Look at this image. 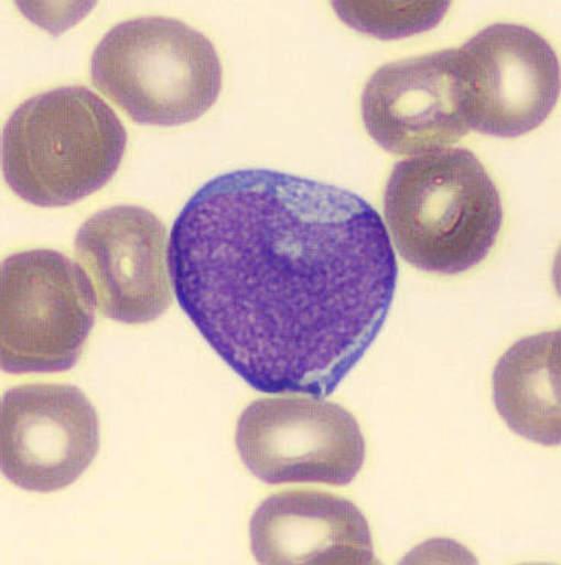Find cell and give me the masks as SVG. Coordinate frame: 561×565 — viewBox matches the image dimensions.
<instances>
[{
	"label": "cell",
	"instance_id": "cell-1",
	"mask_svg": "<svg viewBox=\"0 0 561 565\" xmlns=\"http://www.w3.org/2000/svg\"><path fill=\"white\" fill-rule=\"evenodd\" d=\"M179 305L246 384L332 395L384 328L399 265L353 191L281 171L218 174L171 230Z\"/></svg>",
	"mask_w": 561,
	"mask_h": 565
},
{
	"label": "cell",
	"instance_id": "cell-2",
	"mask_svg": "<svg viewBox=\"0 0 561 565\" xmlns=\"http://www.w3.org/2000/svg\"><path fill=\"white\" fill-rule=\"evenodd\" d=\"M386 224L409 265L456 276L487 258L503 228L499 190L467 149L397 162L384 194Z\"/></svg>",
	"mask_w": 561,
	"mask_h": 565
},
{
	"label": "cell",
	"instance_id": "cell-3",
	"mask_svg": "<svg viewBox=\"0 0 561 565\" xmlns=\"http://www.w3.org/2000/svg\"><path fill=\"white\" fill-rule=\"evenodd\" d=\"M127 139L105 99L85 86L57 87L26 99L8 118L3 177L28 204H75L109 184Z\"/></svg>",
	"mask_w": 561,
	"mask_h": 565
},
{
	"label": "cell",
	"instance_id": "cell-4",
	"mask_svg": "<svg viewBox=\"0 0 561 565\" xmlns=\"http://www.w3.org/2000/svg\"><path fill=\"white\" fill-rule=\"evenodd\" d=\"M91 83L138 125L176 127L216 105L223 70L211 40L169 18L111 28L90 60Z\"/></svg>",
	"mask_w": 561,
	"mask_h": 565
},
{
	"label": "cell",
	"instance_id": "cell-5",
	"mask_svg": "<svg viewBox=\"0 0 561 565\" xmlns=\"http://www.w3.org/2000/svg\"><path fill=\"white\" fill-rule=\"evenodd\" d=\"M97 298L82 266L53 249L7 257L0 273V364L11 375L67 372L95 324Z\"/></svg>",
	"mask_w": 561,
	"mask_h": 565
},
{
	"label": "cell",
	"instance_id": "cell-6",
	"mask_svg": "<svg viewBox=\"0 0 561 565\" xmlns=\"http://www.w3.org/2000/svg\"><path fill=\"white\" fill-rule=\"evenodd\" d=\"M245 467L268 484L346 487L365 461V437L352 413L314 396L265 397L237 424Z\"/></svg>",
	"mask_w": 561,
	"mask_h": 565
},
{
	"label": "cell",
	"instance_id": "cell-7",
	"mask_svg": "<svg viewBox=\"0 0 561 565\" xmlns=\"http://www.w3.org/2000/svg\"><path fill=\"white\" fill-rule=\"evenodd\" d=\"M453 54L471 130L519 138L542 126L554 110L560 95L559 57L531 28L495 23Z\"/></svg>",
	"mask_w": 561,
	"mask_h": 565
},
{
	"label": "cell",
	"instance_id": "cell-8",
	"mask_svg": "<svg viewBox=\"0 0 561 565\" xmlns=\"http://www.w3.org/2000/svg\"><path fill=\"white\" fill-rule=\"evenodd\" d=\"M99 449L97 412L73 385L33 384L8 390L0 417L2 472L30 492L67 488Z\"/></svg>",
	"mask_w": 561,
	"mask_h": 565
},
{
	"label": "cell",
	"instance_id": "cell-9",
	"mask_svg": "<svg viewBox=\"0 0 561 565\" xmlns=\"http://www.w3.org/2000/svg\"><path fill=\"white\" fill-rule=\"evenodd\" d=\"M169 246L161 218L141 206H111L79 226L77 264L107 318L145 324L166 312L173 300Z\"/></svg>",
	"mask_w": 561,
	"mask_h": 565
},
{
	"label": "cell",
	"instance_id": "cell-10",
	"mask_svg": "<svg viewBox=\"0 0 561 565\" xmlns=\"http://www.w3.org/2000/svg\"><path fill=\"white\" fill-rule=\"evenodd\" d=\"M360 107L366 132L392 154L445 150L471 132L453 50L380 66Z\"/></svg>",
	"mask_w": 561,
	"mask_h": 565
},
{
	"label": "cell",
	"instance_id": "cell-11",
	"mask_svg": "<svg viewBox=\"0 0 561 565\" xmlns=\"http://www.w3.org/2000/svg\"><path fill=\"white\" fill-rule=\"evenodd\" d=\"M250 547L261 564H373V536L352 501L324 492L269 497L250 520Z\"/></svg>",
	"mask_w": 561,
	"mask_h": 565
},
{
	"label": "cell",
	"instance_id": "cell-12",
	"mask_svg": "<svg viewBox=\"0 0 561 565\" xmlns=\"http://www.w3.org/2000/svg\"><path fill=\"white\" fill-rule=\"evenodd\" d=\"M493 399L505 424L525 439L560 444V332L517 341L497 361Z\"/></svg>",
	"mask_w": 561,
	"mask_h": 565
},
{
	"label": "cell",
	"instance_id": "cell-13",
	"mask_svg": "<svg viewBox=\"0 0 561 565\" xmlns=\"http://www.w3.org/2000/svg\"><path fill=\"white\" fill-rule=\"evenodd\" d=\"M334 8L354 30L391 40L436 26L449 3H336Z\"/></svg>",
	"mask_w": 561,
	"mask_h": 565
}]
</instances>
